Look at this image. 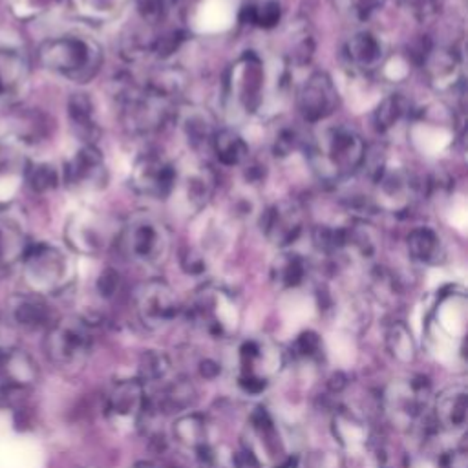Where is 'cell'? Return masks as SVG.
Returning a JSON list of instances; mask_svg holds the SVG:
<instances>
[{"instance_id":"obj_1","label":"cell","mask_w":468,"mask_h":468,"mask_svg":"<svg viewBox=\"0 0 468 468\" xmlns=\"http://www.w3.org/2000/svg\"><path fill=\"white\" fill-rule=\"evenodd\" d=\"M42 68L74 83L92 81L101 65L103 50L86 35H58L44 40L37 50Z\"/></svg>"},{"instance_id":"obj_2","label":"cell","mask_w":468,"mask_h":468,"mask_svg":"<svg viewBox=\"0 0 468 468\" xmlns=\"http://www.w3.org/2000/svg\"><path fill=\"white\" fill-rule=\"evenodd\" d=\"M364 140L349 127L337 125L326 129L310 150V159L319 176L333 182L361 168L366 156Z\"/></svg>"},{"instance_id":"obj_3","label":"cell","mask_w":468,"mask_h":468,"mask_svg":"<svg viewBox=\"0 0 468 468\" xmlns=\"http://www.w3.org/2000/svg\"><path fill=\"white\" fill-rule=\"evenodd\" d=\"M172 101L165 94L145 86H127L120 94L122 120L125 129L132 134H150L161 129L172 112Z\"/></svg>"},{"instance_id":"obj_4","label":"cell","mask_w":468,"mask_h":468,"mask_svg":"<svg viewBox=\"0 0 468 468\" xmlns=\"http://www.w3.org/2000/svg\"><path fill=\"white\" fill-rule=\"evenodd\" d=\"M117 246L125 256L143 266L161 264L170 249V232L152 216H136L122 227Z\"/></svg>"},{"instance_id":"obj_5","label":"cell","mask_w":468,"mask_h":468,"mask_svg":"<svg viewBox=\"0 0 468 468\" xmlns=\"http://www.w3.org/2000/svg\"><path fill=\"white\" fill-rule=\"evenodd\" d=\"M22 274L35 295H50L68 285L72 276L70 258L55 246H30L22 258Z\"/></svg>"},{"instance_id":"obj_6","label":"cell","mask_w":468,"mask_h":468,"mask_svg":"<svg viewBox=\"0 0 468 468\" xmlns=\"http://www.w3.org/2000/svg\"><path fill=\"white\" fill-rule=\"evenodd\" d=\"M120 230L122 227L106 214L95 211H79L68 220L65 238L76 253L94 256L117 244Z\"/></svg>"},{"instance_id":"obj_7","label":"cell","mask_w":468,"mask_h":468,"mask_svg":"<svg viewBox=\"0 0 468 468\" xmlns=\"http://www.w3.org/2000/svg\"><path fill=\"white\" fill-rule=\"evenodd\" d=\"M92 335L88 322L67 319L50 326L44 349L48 359L58 368L81 366L90 356Z\"/></svg>"},{"instance_id":"obj_8","label":"cell","mask_w":468,"mask_h":468,"mask_svg":"<svg viewBox=\"0 0 468 468\" xmlns=\"http://www.w3.org/2000/svg\"><path fill=\"white\" fill-rule=\"evenodd\" d=\"M178 166L161 154H143L136 159L130 174L132 187L138 194L150 200H166L178 185Z\"/></svg>"},{"instance_id":"obj_9","label":"cell","mask_w":468,"mask_h":468,"mask_svg":"<svg viewBox=\"0 0 468 468\" xmlns=\"http://www.w3.org/2000/svg\"><path fill=\"white\" fill-rule=\"evenodd\" d=\"M63 184L77 194L99 193L108 184V168L95 145H83L67 163L61 176Z\"/></svg>"},{"instance_id":"obj_10","label":"cell","mask_w":468,"mask_h":468,"mask_svg":"<svg viewBox=\"0 0 468 468\" xmlns=\"http://www.w3.org/2000/svg\"><path fill=\"white\" fill-rule=\"evenodd\" d=\"M260 227L274 248L285 249L302 237L306 229L304 207L297 200H282L264 211Z\"/></svg>"},{"instance_id":"obj_11","label":"cell","mask_w":468,"mask_h":468,"mask_svg":"<svg viewBox=\"0 0 468 468\" xmlns=\"http://www.w3.org/2000/svg\"><path fill=\"white\" fill-rule=\"evenodd\" d=\"M134 302L141 322L150 329H159L170 324L180 313L178 299H176L172 289L159 280L140 285Z\"/></svg>"},{"instance_id":"obj_12","label":"cell","mask_w":468,"mask_h":468,"mask_svg":"<svg viewBox=\"0 0 468 468\" xmlns=\"http://www.w3.org/2000/svg\"><path fill=\"white\" fill-rule=\"evenodd\" d=\"M266 88V70L256 55H246L232 67L229 92L237 104L248 112L255 113L264 103Z\"/></svg>"},{"instance_id":"obj_13","label":"cell","mask_w":468,"mask_h":468,"mask_svg":"<svg viewBox=\"0 0 468 468\" xmlns=\"http://www.w3.org/2000/svg\"><path fill=\"white\" fill-rule=\"evenodd\" d=\"M338 90L326 72H313L299 88L297 104L310 123L326 122L338 108Z\"/></svg>"},{"instance_id":"obj_14","label":"cell","mask_w":468,"mask_h":468,"mask_svg":"<svg viewBox=\"0 0 468 468\" xmlns=\"http://www.w3.org/2000/svg\"><path fill=\"white\" fill-rule=\"evenodd\" d=\"M147 404L145 386L138 379L117 381L106 393L104 410L113 423H140Z\"/></svg>"},{"instance_id":"obj_15","label":"cell","mask_w":468,"mask_h":468,"mask_svg":"<svg viewBox=\"0 0 468 468\" xmlns=\"http://www.w3.org/2000/svg\"><path fill=\"white\" fill-rule=\"evenodd\" d=\"M39 379L37 363L30 354L19 347L0 349V390L15 395L28 390Z\"/></svg>"},{"instance_id":"obj_16","label":"cell","mask_w":468,"mask_h":468,"mask_svg":"<svg viewBox=\"0 0 468 468\" xmlns=\"http://www.w3.org/2000/svg\"><path fill=\"white\" fill-rule=\"evenodd\" d=\"M346 57L356 70L363 74H374L384 67L388 48L381 35L372 30H361L347 39Z\"/></svg>"},{"instance_id":"obj_17","label":"cell","mask_w":468,"mask_h":468,"mask_svg":"<svg viewBox=\"0 0 468 468\" xmlns=\"http://www.w3.org/2000/svg\"><path fill=\"white\" fill-rule=\"evenodd\" d=\"M421 65L428 77V83L436 90H452L461 81V58L450 48L430 46Z\"/></svg>"},{"instance_id":"obj_18","label":"cell","mask_w":468,"mask_h":468,"mask_svg":"<svg viewBox=\"0 0 468 468\" xmlns=\"http://www.w3.org/2000/svg\"><path fill=\"white\" fill-rule=\"evenodd\" d=\"M30 248L22 223L10 212L0 211V271L22 262Z\"/></svg>"},{"instance_id":"obj_19","label":"cell","mask_w":468,"mask_h":468,"mask_svg":"<svg viewBox=\"0 0 468 468\" xmlns=\"http://www.w3.org/2000/svg\"><path fill=\"white\" fill-rule=\"evenodd\" d=\"M26 57L14 48H0V101L14 99L28 81Z\"/></svg>"},{"instance_id":"obj_20","label":"cell","mask_w":468,"mask_h":468,"mask_svg":"<svg viewBox=\"0 0 468 468\" xmlns=\"http://www.w3.org/2000/svg\"><path fill=\"white\" fill-rule=\"evenodd\" d=\"M468 416V393L463 386L445 390L436 400L434 421L439 428L455 432L466 425Z\"/></svg>"},{"instance_id":"obj_21","label":"cell","mask_w":468,"mask_h":468,"mask_svg":"<svg viewBox=\"0 0 468 468\" xmlns=\"http://www.w3.org/2000/svg\"><path fill=\"white\" fill-rule=\"evenodd\" d=\"M68 117L72 130L83 140V145H95L99 125L95 120V106L88 94L77 92L68 99Z\"/></svg>"},{"instance_id":"obj_22","label":"cell","mask_w":468,"mask_h":468,"mask_svg":"<svg viewBox=\"0 0 468 468\" xmlns=\"http://www.w3.org/2000/svg\"><path fill=\"white\" fill-rule=\"evenodd\" d=\"M410 256L425 266H437L445 260L443 240L432 227H416L406 238Z\"/></svg>"},{"instance_id":"obj_23","label":"cell","mask_w":468,"mask_h":468,"mask_svg":"<svg viewBox=\"0 0 468 468\" xmlns=\"http://www.w3.org/2000/svg\"><path fill=\"white\" fill-rule=\"evenodd\" d=\"M180 125H182L185 140L189 141V145L194 150L211 148L212 138L216 134V127H214L212 115L207 110L189 108L187 112L182 113Z\"/></svg>"},{"instance_id":"obj_24","label":"cell","mask_w":468,"mask_h":468,"mask_svg":"<svg viewBox=\"0 0 468 468\" xmlns=\"http://www.w3.org/2000/svg\"><path fill=\"white\" fill-rule=\"evenodd\" d=\"M10 311L15 324L24 329H40L51 322V311L48 304L35 295L14 297L10 302Z\"/></svg>"},{"instance_id":"obj_25","label":"cell","mask_w":468,"mask_h":468,"mask_svg":"<svg viewBox=\"0 0 468 468\" xmlns=\"http://www.w3.org/2000/svg\"><path fill=\"white\" fill-rule=\"evenodd\" d=\"M211 148L223 166H240L249 159V147L246 140L232 129L216 130Z\"/></svg>"},{"instance_id":"obj_26","label":"cell","mask_w":468,"mask_h":468,"mask_svg":"<svg viewBox=\"0 0 468 468\" xmlns=\"http://www.w3.org/2000/svg\"><path fill=\"white\" fill-rule=\"evenodd\" d=\"M178 184H184L182 189H184V198L187 207L191 211H202L209 203L214 193L216 178L211 168L202 166L189 172L184 180L178 178Z\"/></svg>"},{"instance_id":"obj_27","label":"cell","mask_w":468,"mask_h":468,"mask_svg":"<svg viewBox=\"0 0 468 468\" xmlns=\"http://www.w3.org/2000/svg\"><path fill=\"white\" fill-rule=\"evenodd\" d=\"M273 282L282 289L299 287L308 276L306 260L297 253H282L271 267Z\"/></svg>"},{"instance_id":"obj_28","label":"cell","mask_w":468,"mask_h":468,"mask_svg":"<svg viewBox=\"0 0 468 468\" xmlns=\"http://www.w3.org/2000/svg\"><path fill=\"white\" fill-rule=\"evenodd\" d=\"M196 399V388L189 379H178L170 382L156 402V410L165 414H178L189 410Z\"/></svg>"},{"instance_id":"obj_29","label":"cell","mask_w":468,"mask_h":468,"mask_svg":"<svg viewBox=\"0 0 468 468\" xmlns=\"http://www.w3.org/2000/svg\"><path fill=\"white\" fill-rule=\"evenodd\" d=\"M410 110H412V104L404 95L392 94L377 106L374 113V125L381 134H386L410 115Z\"/></svg>"},{"instance_id":"obj_30","label":"cell","mask_w":468,"mask_h":468,"mask_svg":"<svg viewBox=\"0 0 468 468\" xmlns=\"http://www.w3.org/2000/svg\"><path fill=\"white\" fill-rule=\"evenodd\" d=\"M22 174L28 187L39 194L50 193L61 184V174H58V170L51 163H44V161L26 163Z\"/></svg>"},{"instance_id":"obj_31","label":"cell","mask_w":468,"mask_h":468,"mask_svg":"<svg viewBox=\"0 0 468 468\" xmlns=\"http://www.w3.org/2000/svg\"><path fill=\"white\" fill-rule=\"evenodd\" d=\"M174 434L178 437L180 443H184L189 448H202L207 443V423L202 416L198 414H191V416H184L178 419L174 427Z\"/></svg>"},{"instance_id":"obj_32","label":"cell","mask_w":468,"mask_h":468,"mask_svg":"<svg viewBox=\"0 0 468 468\" xmlns=\"http://www.w3.org/2000/svg\"><path fill=\"white\" fill-rule=\"evenodd\" d=\"M79 15L88 21L104 22L120 15L129 0H72Z\"/></svg>"},{"instance_id":"obj_33","label":"cell","mask_w":468,"mask_h":468,"mask_svg":"<svg viewBox=\"0 0 468 468\" xmlns=\"http://www.w3.org/2000/svg\"><path fill=\"white\" fill-rule=\"evenodd\" d=\"M386 342L395 359H399L402 363L414 361L416 342L412 338V333H410V329L402 322H395L390 326V329L386 333Z\"/></svg>"},{"instance_id":"obj_34","label":"cell","mask_w":468,"mask_h":468,"mask_svg":"<svg viewBox=\"0 0 468 468\" xmlns=\"http://www.w3.org/2000/svg\"><path fill=\"white\" fill-rule=\"evenodd\" d=\"M246 21L264 30H271L278 26L282 19V8L276 0H264L260 4H253L246 8Z\"/></svg>"},{"instance_id":"obj_35","label":"cell","mask_w":468,"mask_h":468,"mask_svg":"<svg viewBox=\"0 0 468 468\" xmlns=\"http://www.w3.org/2000/svg\"><path fill=\"white\" fill-rule=\"evenodd\" d=\"M170 372V361L159 351H148L141 359V382H159Z\"/></svg>"},{"instance_id":"obj_36","label":"cell","mask_w":468,"mask_h":468,"mask_svg":"<svg viewBox=\"0 0 468 468\" xmlns=\"http://www.w3.org/2000/svg\"><path fill=\"white\" fill-rule=\"evenodd\" d=\"M271 145H273V152H274L276 158H287L299 148L301 136L292 127L284 125V127L276 129Z\"/></svg>"},{"instance_id":"obj_37","label":"cell","mask_w":468,"mask_h":468,"mask_svg":"<svg viewBox=\"0 0 468 468\" xmlns=\"http://www.w3.org/2000/svg\"><path fill=\"white\" fill-rule=\"evenodd\" d=\"M22 154L15 148L14 143L0 140V176H10L15 172H24Z\"/></svg>"},{"instance_id":"obj_38","label":"cell","mask_w":468,"mask_h":468,"mask_svg":"<svg viewBox=\"0 0 468 468\" xmlns=\"http://www.w3.org/2000/svg\"><path fill=\"white\" fill-rule=\"evenodd\" d=\"M122 285V274L117 273L113 267H104L95 282L97 292L103 299H112Z\"/></svg>"},{"instance_id":"obj_39","label":"cell","mask_w":468,"mask_h":468,"mask_svg":"<svg viewBox=\"0 0 468 468\" xmlns=\"http://www.w3.org/2000/svg\"><path fill=\"white\" fill-rule=\"evenodd\" d=\"M320 346H322L320 337L315 331H304L295 340V346H292V349H295V354L302 359H313V357L319 356Z\"/></svg>"},{"instance_id":"obj_40","label":"cell","mask_w":468,"mask_h":468,"mask_svg":"<svg viewBox=\"0 0 468 468\" xmlns=\"http://www.w3.org/2000/svg\"><path fill=\"white\" fill-rule=\"evenodd\" d=\"M406 4L421 22L432 21L439 12V0H406Z\"/></svg>"},{"instance_id":"obj_41","label":"cell","mask_w":468,"mask_h":468,"mask_svg":"<svg viewBox=\"0 0 468 468\" xmlns=\"http://www.w3.org/2000/svg\"><path fill=\"white\" fill-rule=\"evenodd\" d=\"M351 12H354L359 19H370L377 10H381L386 0H347Z\"/></svg>"},{"instance_id":"obj_42","label":"cell","mask_w":468,"mask_h":468,"mask_svg":"<svg viewBox=\"0 0 468 468\" xmlns=\"http://www.w3.org/2000/svg\"><path fill=\"white\" fill-rule=\"evenodd\" d=\"M439 468H468L464 450H450L439 457Z\"/></svg>"},{"instance_id":"obj_43","label":"cell","mask_w":468,"mask_h":468,"mask_svg":"<svg viewBox=\"0 0 468 468\" xmlns=\"http://www.w3.org/2000/svg\"><path fill=\"white\" fill-rule=\"evenodd\" d=\"M182 264H184V269H185L187 273H191V274H200V273H203L205 267H207L203 256L198 255V253H194V251H187V253L184 255V258H182Z\"/></svg>"},{"instance_id":"obj_44","label":"cell","mask_w":468,"mask_h":468,"mask_svg":"<svg viewBox=\"0 0 468 468\" xmlns=\"http://www.w3.org/2000/svg\"><path fill=\"white\" fill-rule=\"evenodd\" d=\"M267 379H264V377H260V375H251V374H244L242 377H240V386L246 390V392H249V393H260V392H264L266 390V382Z\"/></svg>"},{"instance_id":"obj_45","label":"cell","mask_w":468,"mask_h":468,"mask_svg":"<svg viewBox=\"0 0 468 468\" xmlns=\"http://www.w3.org/2000/svg\"><path fill=\"white\" fill-rule=\"evenodd\" d=\"M200 374L205 377V379H214L218 377L220 374V364L211 361V359H205L202 364H200Z\"/></svg>"},{"instance_id":"obj_46","label":"cell","mask_w":468,"mask_h":468,"mask_svg":"<svg viewBox=\"0 0 468 468\" xmlns=\"http://www.w3.org/2000/svg\"><path fill=\"white\" fill-rule=\"evenodd\" d=\"M328 386H329L331 392H340V390L346 386V377H344L340 372H337V374H333L331 379L328 381Z\"/></svg>"}]
</instances>
